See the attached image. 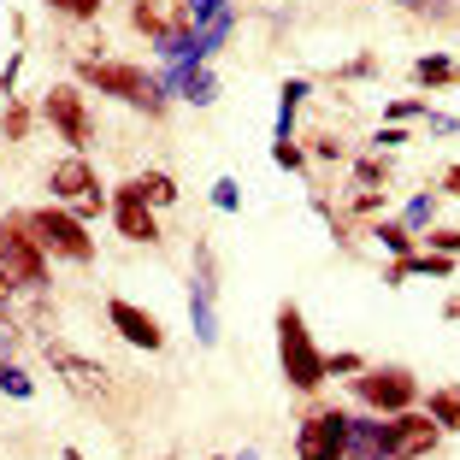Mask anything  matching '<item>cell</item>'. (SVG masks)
Listing matches in <instances>:
<instances>
[{
	"instance_id": "1",
	"label": "cell",
	"mask_w": 460,
	"mask_h": 460,
	"mask_svg": "<svg viewBox=\"0 0 460 460\" xmlns=\"http://www.w3.org/2000/svg\"><path fill=\"white\" fill-rule=\"evenodd\" d=\"M83 83L101 89L112 101H130L142 112H165V83L148 77L142 66H124V59H83Z\"/></svg>"
},
{
	"instance_id": "2",
	"label": "cell",
	"mask_w": 460,
	"mask_h": 460,
	"mask_svg": "<svg viewBox=\"0 0 460 460\" xmlns=\"http://www.w3.org/2000/svg\"><path fill=\"white\" fill-rule=\"evenodd\" d=\"M278 354H284V378L296 384L301 395H313L319 384H325V354L313 349V337H307V325H301V313L289 307H278Z\"/></svg>"
},
{
	"instance_id": "3",
	"label": "cell",
	"mask_w": 460,
	"mask_h": 460,
	"mask_svg": "<svg viewBox=\"0 0 460 460\" xmlns=\"http://www.w3.org/2000/svg\"><path fill=\"white\" fill-rule=\"evenodd\" d=\"M0 271L24 289H41L48 284V254H41L30 218H0Z\"/></svg>"
},
{
	"instance_id": "4",
	"label": "cell",
	"mask_w": 460,
	"mask_h": 460,
	"mask_svg": "<svg viewBox=\"0 0 460 460\" xmlns=\"http://www.w3.org/2000/svg\"><path fill=\"white\" fill-rule=\"evenodd\" d=\"M30 230H36L41 254L77 260V266L95 260V243H89V230H83V218L71 213V207H41V213H30Z\"/></svg>"
},
{
	"instance_id": "5",
	"label": "cell",
	"mask_w": 460,
	"mask_h": 460,
	"mask_svg": "<svg viewBox=\"0 0 460 460\" xmlns=\"http://www.w3.org/2000/svg\"><path fill=\"white\" fill-rule=\"evenodd\" d=\"M296 455L301 460H342L349 455V413L337 407H313L296 431Z\"/></svg>"
},
{
	"instance_id": "6",
	"label": "cell",
	"mask_w": 460,
	"mask_h": 460,
	"mask_svg": "<svg viewBox=\"0 0 460 460\" xmlns=\"http://www.w3.org/2000/svg\"><path fill=\"white\" fill-rule=\"evenodd\" d=\"M48 190L59 195V207H71L77 218H95L101 207H112L107 195H101L95 172H89V160H59L54 172H48Z\"/></svg>"
},
{
	"instance_id": "7",
	"label": "cell",
	"mask_w": 460,
	"mask_h": 460,
	"mask_svg": "<svg viewBox=\"0 0 460 460\" xmlns=\"http://www.w3.org/2000/svg\"><path fill=\"white\" fill-rule=\"evenodd\" d=\"M41 119L54 124L59 142H71V148H89V142H95V112L83 107V95L71 89V83L48 89V101H41Z\"/></svg>"
},
{
	"instance_id": "8",
	"label": "cell",
	"mask_w": 460,
	"mask_h": 460,
	"mask_svg": "<svg viewBox=\"0 0 460 460\" xmlns=\"http://www.w3.org/2000/svg\"><path fill=\"white\" fill-rule=\"evenodd\" d=\"M354 395H360L372 413H407L413 395H420V384H413V372H402V366H384V372H360V378H354Z\"/></svg>"
},
{
	"instance_id": "9",
	"label": "cell",
	"mask_w": 460,
	"mask_h": 460,
	"mask_svg": "<svg viewBox=\"0 0 460 460\" xmlns=\"http://www.w3.org/2000/svg\"><path fill=\"white\" fill-rule=\"evenodd\" d=\"M437 437H443V425L431 420V413H390V460H425L437 448Z\"/></svg>"
},
{
	"instance_id": "10",
	"label": "cell",
	"mask_w": 460,
	"mask_h": 460,
	"mask_svg": "<svg viewBox=\"0 0 460 460\" xmlns=\"http://www.w3.org/2000/svg\"><path fill=\"white\" fill-rule=\"evenodd\" d=\"M107 319H112V331H119L124 342H136V349H148V354L165 349V331H160V319H154L148 307H136V301H107Z\"/></svg>"
},
{
	"instance_id": "11",
	"label": "cell",
	"mask_w": 460,
	"mask_h": 460,
	"mask_svg": "<svg viewBox=\"0 0 460 460\" xmlns=\"http://www.w3.org/2000/svg\"><path fill=\"white\" fill-rule=\"evenodd\" d=\"M112 225H119V236L124 243H160V225H154V207L142 201V195L130 190V183H124L119 195H112Z\"/></svg>"
},
{
	"instance_id": "12",
	"label": "cell",
	"mask_w": 460,
	"mask_h": 460,
	"mask_svg": "<svg viewBox=\"0 0 460 460\" xmlns=\"http://www.w3.org/2000/svg\"><path fill=\"white\" fill-rule=\"evenodd\" d=\"M54 372L66 378V390L89 395V402H107V395H112V378H107V372H101L95 360H83V354H71V349H54Z\"/></svg>"
},
{
	"instance_id": "13",
	"label": "cell",
	"mask_w": 460,
	"mask_h": 460,
	"mask_svg": "<svg viewBox=\"0 0 460 460\" xmlns=\"http://www.w3.org/2000/svg\"><path fill=\"white\" fill-rule=\"evenodd\" d=\"M342 460H390V420H349V455Z\"/></svg>"
},
{
	"instance_id": "14",
	"label": "cell",
	"mask_w": 460,
	"mask_h": 460,
	"mask_svg": "<svg viewBox=\"0 0 460 460\" xmlns=\"http://www.w3.org/2000/svg\"><path fill=\"white\" fill-rule=\"evenodd\" d=\"M165 95H183L190 107H207V101L218 95V77L201 71V66H172L165 71Z\"/></svg>"
},
{
	"instance_id": "15",
	"label": "cell",
	"mask_w": 460,
	"mask_h": 460,
	"mask_svg": "<svg viewBox=\"0 0 460 460\" xmlns=\"http://www.w3.org/2000/svg\"><path fill=\"white\" fill-rule=\"evenodd\" d=\"M413 83H420V89H448V83H460V77H455V59L425 54L420 66H413Z\"/></svg>"
},
{
	"instance_id": "16",
	"label": "cell",
	"mask_w": 460,
	"mask_h": 460,
	"mask_svg": "<svg viewBox=\"0 0 460 460\" xmlns=\"http://www.w3.org/2000/svg\"><path fill=\"white\" fill-rule=\"evenodd\" d=\"M130 190L142 195V201H148V207H172V201H177V183H172V177H165V172H142V177H136V183H130Z\"/></svg>"
},
{
	"instance_id": "17",
	"label": "cell",
	"mask_w": 460,
	"mask_h": 460,
	"mask_svg": "<svg viewBox=\"0 0 460 460\" xmlns=\"http://www.w3.org/2000/svg\"><path fill=\"white\" fill-rule=\"evenodd\" d=\"M425 413H431L443 431H460V390H437L431 402H425Z\"/></svg>"
},
{
	"instance_id": "18",
	"label": "cell",
	"mask_w": 460,
	"mask_h": 460,
	"mask_svg": "<svg viewBox=\"0 0 460 460\" xmlns=\"http://www.w3.org/2000/svg\"><path fill=\"white\" fill-rule=\"evenodd\" d=\"M0 390L13 395V402H30V395H36V384H30L24 366H6V360H0Z\"/></svg>"
},
{
	"instance_id": "19",
	"label": "cell",
	"mask_w": 460,
	"mask_h": 460,
	"mask_svg": "<svg viewBox=\"0 0 460 460\" xmlns=\"http://www.w3.org/2000/svg\"><path fill=\"white\" fill-rule=\"evenodd\" d=\"M372 236H378L384 248H395V260L413 254V230H407V225H372Z\"/></svg>"
},
{
	"instance_id": "20",
	"label": "cell",
	"mask_w": 460,
	"mask_h": 460,
	"mask_svg": "<svg viewBox=\"0 0 460 460\" xmlns=\"http://www.w3.org/2000/svg\"><path fill=\"white\" fill-rule=\"evenodd\" d=\"M30 124H36V112L18 107V101H13L6 112H0V136H13V142H18V136H30Z\"/></svg>"
},
{
	"instance_id": "21",
	"label": "cell",
	"mask_w": 460,
	"mask_h": 460,
	"mask_svg": "<svg viewBox=\"0 0 460 460\" xmlns=\"http://www.w3.org/2000/svg\"><path fill=\"white\" fill-rule=\"evenodd\" d=\"M213 207H218V213H236V207H243V190H236L230 177H225V183H213Z\"/></svg>"
},
{
	"instance_id": "22",
	"label": "cell",
	"mask_w": 460,
	"mask_h": 460,
	"mask_svg": "<svg viewBox=\"0 0 460 460\" xmlns=\"http://www.w3.org/2000/svg\"><path fill=\"white\" fill-rule=\"evenodd\" d=\"M54 13H66V18H95L101 13V0H48Z\"/></svg>"
},
{
	"instance_id": "23",
	"label": "cell",
	"mask_w": 460,
	"mask_h": 460,
	"mask_svg": "<svg viewBox=\"0 0 460 460\" xmlns=\"http://www.w3.org/2000/svg\"><path fill=\"white\" fill-rule=\"evenodd\" d=\"M431 213H437V195H413L407 201V225H431Z\"/></svg>"
},
{
	"instance_id": "24",
	"label": "cell",
	"mask_w": 460,
	"mask_h": 460,
	"mask_svg": "<svg viewBox=\"0 0 460 460\" xmlns=\"http://www.w3.org/2000/svg\"><path fill=\"white\" fill-rule=\"evenodd\" d=\"M431 248L437 254H460V230H431Z\"/></svg>"
},
{
	"instance_id": "25",
	"label": "cell",
	"mask_w": 460,
	"mask_h": 460,
	"mask_svg": "<svg viewBox=\"0 0 460 460\" xmlns=\"http://www.w3.org/2000/svg\"><path fill=\"white\" fill-rule=\"evenodd\" d=\"M420 101H390V124H407V119H420Z\"/></svg>"
},
{
	"instance_id": "26",
	"label": "cell",
	"mask_w": 460,
	"mask_h": 460,
	"mask_svg": "<svg viewBox=\"0 0 460 460\" xmlns=\"http://www.w3.org/2000/svg\"><path fill=\"white\" fill-rule=\"evenodd\" d=\"M372 142H378V148H402V142H407V130H402V124H384V130L372 136Z\"/></svg>"
},
{
	"instance_id": "27",
	"label": "cell",
	"mask_w": 460,
	"mask_h": 460,
	"mask_svg": "<svg viewBox=\"0 0 460 460\" xmlns=\"http://www.w3.org/2000/svg\"><path fill=\"white\" fill-rule=\"evenodd\" d=\"M331 372H360V354H331V360H325V378H331Z\"/></svg>"
},
{
	"instance_id": "28",
	"label": "cell",
	"mask_w": 460,
	"mask_h": 460,
	"mask_svg": "<svg viewBox=\"0 0 460 460\" xmlns=\"http://www.w3.org/2000/svg\"><path fill=\"white\" fill-rule=\"evenodd\" d=\"M278 165H284V172H301V148L296 142H278Z\"/></svg>"
},
{
	"instance_id": "29",
	"label": "cell",
	"mask_w": 460,
	"mask_h": 460,
	"mask_svg": "<svg viewBox=\"0 0 460 460\" xmlns=\"http://www.w3.org/2000/svg\"><path fill=\"white\" fill-rule=\"evenodd\" d=\"M301 101H307V83L289 77V83H284V107H301Z\"/></svg>"
},
{
	"instance_id": "30",
	"label": "cell",
	"mask_w": 460,
	"mask_h": 460,
	"mask_svg": "<svg viewBox=\"0 0 460 460\" xmlns=\"http://www.w3.org/2000/svg\"><path fill=\"white\" fill-rule=\"evenodd\" d=\"M354 177H360V183H378L384 165H378V160H360V165H354Z\"/></svg>"
},
{
	"instance_id": "31",
	"label": "cell",
	"mask_w": 460,
	"mask_h": 460,
	"mask_svg": "<svg viewBox=\"0 0 460 460\" xmlns=\"http://www.w3.org/2000/svg\"><path fill=\"white\" fill-rule=\"evenodd\" d=\"M443 190H448V195H460V165H455V172L443 177Z\"/></svg>"
},
{
	"instance_id": "32",
	"label": "cell",
	"mask_w": 460,
	"mask_h": 460,
	"mask_svg": "<svg viewBox=\"0 0 460 460\" xmlns=\"http://www.w3.org/2000/svg\"><path fill=\"white\" fill-rule=\"evenodd\" d=\"M6 289H13V278H6V271H0V307H6Z\"/></svg>"
},
{
	"instance_id": "33",
	"label": "cell",
	"mask_w": 460,
	"mask_h": 460,
	"mask_svg": "<svg viewBox=\"0 0 460 460\" xmlns=\"http://www.w3.org/2000/svg\"><path fill=\"white\" fill-rule=\"evenodd\" d=\"M66 460H83V455H77V448H66Z\"/></svg>"
},
{
	"instance_id": "34",
	"label": "cell",
	"mask_w": 460,
	"mask_h": 460,
	"mask_svg": "<svg viewBox=\"0 0 460 460\" xmlns=\"http://www.w3.org/2000/svg\"><path fill=\"white\" fill-rule=\"evenodd\" d=\"M455 77H460V59H455Z\"/></svg>"
},
{
	"instance_id": "35",
	"label": "cell",
	"mask_w": 460,
	"mask_h": 460,
	"mask_svg": "<svg viewBox=\"0 0 460 460\" xmlns=\"http://www.w3.org/2000/svg\"><path fill=\"white\" fill-rule=\"evenodd\" d=\"M236 460H254V455H236Z\"/></svg>"
}]
</instances>
